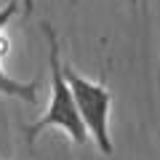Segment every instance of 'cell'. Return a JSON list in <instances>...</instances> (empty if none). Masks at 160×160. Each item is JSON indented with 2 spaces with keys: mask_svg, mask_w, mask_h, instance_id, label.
<instances>
[{
  "mask_svg": "<svg viewBox=\"0 0 160 160\" xmlns=\"http://www.w3.org/2000/svg\"><path fill=\"white\" fill-rule=\"evenodd\" d=\"M43 35H46L48 43V69H51V93H48V104L46 112L35 120L32 126L24 128V136H27V144H35L38 136L48 128H59L64 131L75 144H86L88 142V128L83 123L78 112V104H75L72 88H69L67 78H64V62H62V46H59L56 29L48 22L40 24Z\"/></svg>",
  "mask_w": 160,
  "mask_h": 160,
  "instance_id": "cell-1",
  "label": "cell"
},
{
  "mask_svg": "<svg viewBox=\"0 0 160 160\" xmlns=\"http://www.w3.org/2000/svg\"><path fill=\"white\" fill-rule=\"evenodd\" d=\"M64 78H67L69 88H72L78 112L88 128V136L99 147L102 155H112V136H109V112H112V91L104 83L91 80L86 75H80L69 62H64Z\"/></svg>",
  "mask_w": 160,
  "mask_h": 160,
  "instance_id": "cell-2",
  "label": "cell"
},
{
  "mask_svg": "<svg viewBox=\"0 0 160 160\" xmlns=\"http://www.w3.org/2000/svg\"><path fill=\"white\" fill-rule=\"evenodd\" d=\"M19 8V0H8L6 6L0 8V96H8V99H19L24 104H35L38 102V80H16L3 69V53L8 51V40H6V27L11 24L13 13Z\"/></svg>",
  "mask_w": 160,
  "mask_h": 160,
  "instance_id": "cell-3",
  "label": "cell"
},
{
  "mask_svg": "<svg viewBox=\"0 0 160 160\" xmlns=\"http://www.w3.org/2000/svg\"><path fill=\"white\" fill-rule=\"evenodd\" d=\"M19 3H22V8H24V13H27V16L35 11V0H19Z\"/></svg>",
  "mask_w": 160,
  "mask_h": 160,
  "instance_id": "cell-4",
  "label": "cell"
}]
</instances>
